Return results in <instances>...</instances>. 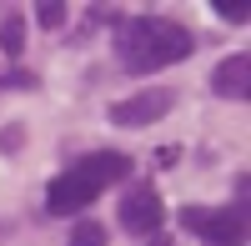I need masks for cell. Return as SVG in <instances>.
I'll return each instance as SVG.
<instances>
[{
	"label": "cell",
	"instance_id": "cell-10",
	"mask_svg": "<svg viewBox=\"0 0 251 246\" xmlns=\"http://www.w3.org/2000/svg\"><path fill=\"white\" fill-rule=\"evenodd\" d=\"M216 15H226V20H231V25H246V5H241V0H216Z\"/></svg>",
	"mask_w": 251,
	"mask_h": 246
},
{
	"label": "cell",
	"instance_id": "cell-5",
	"mask_svg": "<svg viewBox=\"0 0 251 246\" xmlns=\"http://www.w3.org/2000/svg\"><path fill=\"white\" fill-rule=\"evenodd\" d=\"M176 106V96L166 91V86H151V91H136V96H126L111 106V126H151V121L161 116H171Z\"/></svg>",
	"mask_w": 251,
	"mask_h": 246
},
{
	"label": "cell",
	"instance_id": "cell-6",
	"mask_svg": "<svg viewBox=\"0 0 251 246\" xmlns=\"http://www.w3.org/2000/svg\"><path fill=\"white\" fill-rule=\"evenodd\" d=\"M211 91H216L221 100H246V96H251V55H246V50L226 55L221 66L211 71Z\"/></svg>",
	"mask_w": 251,
	"mask_h": 246
},
{
	"label": "cell",
	"instance_id": "cell-9",
	"mask_svg": "<svg viewBox=\"0 0 251 246\" xmlns=\"http://www.w3.org/2000/svg\"><path fill=\"white\" fill-rule=\"evenodd\" d=\"M35 20H40L46 30H60V25H66V5H55V0H46V5H35Z\"/></svg>",
	"mask_w": 251,
	"mask_h": 246
},
{
	"label": "cell",
	"instance_id": "cell-8",
	"mask_svg": "<svg viewBox=\"0 0 251 246\" xmlns=\"http://www.w3.org/2000/svg\"><path fill=\"white\" fill-rule=\"evenodd\" d=\"M66 246H106V226H100V221H75Z\"/></svg>",
	"mask_w": 251,
	"mask_h": 246
},
{
	"label": "cell",
	"instance_id": "cell-7",
	"mask_svg": "<svg viewBox=\"0 0 251 246\" xmlns=\"http://www.w3.org/2000/svg\"><path fill=\"white\" fill-rule=\"evenodd\" d=\"M0 50H5L10 60H20V50H25V15H5L0 20Z\"/></svg>",
	"mask_w": 251,
	"mask_h": 246
},
{
	"label": "cell",
	"instance_id": "cell-4",
	"mask_svg": "<svg viewBox=\"0 0 251 246\" xmlns=\"http://www.w3.org/2000/svg\"><path fill=\"white\" fill-rule=\"evenodd\" d=\"M116 221H121L131 236H156L161 221H166V201H161V191L146 186V181H141V186H131V191L121 196V206H116Z\"/></svg>",
	"mask_w": 251,
	"mask_h": 246
},
{
	"label": "cell",
	"instance_id": "cell-1",
	"mask_svg": "<svg viewBox=\"0 0 251 246\" xmlns=\"http://www.w3.org/2000/svg\"><path fill=\"white\" fill-rule=\"evenodd\" d=\"M191 30L171 15H131L116 25V55L131 75H151L161 66H176V60L191 55Z\"/></svg>",
	"mask_w": 251,
	"mask_h": 246
},
{
	"label": "cell",
	"instance_id": "cell-2",
	"mask_svg": "<svg viewBox=\"0 0 251 246\" xmlns=\"http://www.w3.org/2000/svg\"><path fill=\"white\" fill-rule=\"evenodd\" d=\"M126 176H131V156H121V151H91V156H80L71 171H60L46 186V211H55V216L86 211L96 196H106Z\"/></svg>",
	"mask_w": 251,
	"mask_h": 246
},
{
	"label": "cell",
	"instance_id": "cell-3",
	"mask_svg": "<svg viewBox=\"0 0 251 246\" xmlns=\"http://www.w3.org/2000/svg\"><path fill=\"white\" fill-rule=\"evenodd\" d=\"M181 226L206 246H246V206H181Z\"/></svg>",
	"mask_w": 251,
	"mask_h": 246
}]
</instances>
